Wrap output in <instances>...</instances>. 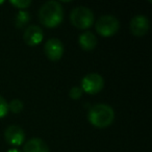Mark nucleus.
<instances>
[{
	"mask_svg": "<svg viewBox=\"0 0 152 152\" xmlns=\"http://www.w3.org/2000/svg\"><path fill=\"white\" fill-rule=\"evenodd\" d=\"M78 42L80 47L86 51H91L97 45V38L91 31H86L79 36Z\"/></svg>",
	"mask_w": 152,
	"mask_h": 152,
	"instance_id": "9b49d317",
	"label": "nucleus"
},
{
	"mask_svg": "<svg viewBox=\"0 0 152 152\" xmlns=\"http://www.w3.org/2000/svg\"><path fill=\"white\" fill-rule=\"evenodd\" d=\"M10 3H11L13 7H15L16 9L23 10V9L29 7L30 4H31V1H30V0H11Z\"/></svg>",
	"mask_w": 152,
	"mask_h": 152,
	"instance_id": "4468645a",
	"label": "nucleus"
},
{
	"mask_svg": "<svg viewBox=\"0 0 152 152\" xmlns=\"http://www.w3.org/2000/svg\"><path fill=\"white\" fill-rule=\"evenodd\" d=\"M44 52L50 61H59L64 54V45L61 41L56 38L49 39L44 45Z\"/></svg>",
	"mask_w": 152,
	"mask_h": 152,
	"instance_id": "423d86ee",
	"label": "nucleus"
},
{
	"mask_svg": "<svg viewBox=\"0 0 152 152\" xmlns=\"http://www.w3.org/2000/svg\"><path fill=\"white\" fill-rule=\"evenodd\" d=\"M96 31L102 37H112L118 32L120 28V22L115 16L105 15L100 17L95 24Z\"/></svg>",
	"mask_w": 152,
	"mask_h": 152,
	"instance_id": "20e7f679",
	"label": "nucleus"
},
{
	"mask_svg": "<svg viewBox=\"0 0 152 152\" xmlns=\"http://www.w3.org/2000/svg\"><path fill=\"white\" fill-rule=\"evenodd\" d=\"M150 27L149 20L143 15H137L131 19L130 21V31L133 36L143 37L148 32Z\"/></svg>",
	"mask_w": 152,
	"mask_h": 152,
	"instance_id": "6e6552de",
	"label": "nucleus"
},
{
	"mask_svg": "<svg viewBox=\"0 0 152 152\" xmlns=\"http://www.w3.org/2000/svg\"><path fill=\"white\" fill-rule=\"evenodd\" d=\"M3 2H4V1H3V0H1V1H0V4H2Z\"/></svg>",
	"mask_w": 152,
	"mask_h": 152,
	"instance_id": "a211bd4d",
	"label": "nucleus"
},
{
	"mask_svg": "<svg viewBox=\"0 0 152 152\" xmlns=\"http://www.w3.org/2000/svg\"><path fill=\"white\" fill-rule=\"evenodd\" d=\"M104 80L102 76L98 73H90L86 75L81 80V90L83 92L94 95L103 89Z\"/></svg>",
	"mask_w": 152,
	"mask_h": 152,
	"instance_id": "39448f33",
	"label": "nucleus"
},
{
	"mask_svg": "<svg viewBox=\"0 0 152 152\" xmlns=\"http://www.w3.org/2000/svg\"><path fill=\"white\" fill-rule=\"evenodd\" d=\"M88 119L93 126L98 128H106L114 122L115 112L112 106L107 104H95L90 108Z\"/></svg>",
	"mask_w": 152,
	"mask_h": 152,
	"instance_id": "f03ea898",
	"label": "nucleus"
},
{
	"mask_svg": "<svg viewBox=\"0 0 152 152\" xmlns=\"http://www.w3.org/2000/svg\"><path fill=\"white\" fill-rule=\"evenodd\" d=\"M24 41L29 46H37L41 44V42L44 39V34L40 26L30 25L25 29L24 32Z\"/></svg>",
	"mask_w": 152,
	"mask_h": 152,
	"instance_id": "1a4fd4ad",
	"label": "nucleus"
},
{
	"mask_svg": "<svg viewBox=\"0 0 152 152\" xmlns=\"http://www.w3.org/2000/svg\"><path fill=\"white\" fill-rule=\"evenodd\" d=\"M23 102L20 99H13L9 103V110H11L14 114H19L23 110Z\"/></svg>",
	"mask_w": 152,
	"mask_h": 152,
	"instance_id": "ddd939ff",
	"label": "nucleus"
},
{
	"mask_svg": "<svg viewBox=\"0 0 152 152\" xmlns=\"http://www.w3.org/2000/svg\"><path fill=\"white\" fill-rule=\"evenodd\" d=\"M5 141L13 146H20L25 141V133L21 127L17 125H11L4 131Z\"/></svg>",
	"mask_w": 152,
	"mask_h": 152,
	"instance_id": "0eeeda50",
	"label": "nucleus"
},
{
	"mask_svg": "<svg viewBox=\"0 0 152 152\" xmlns=\"http://www.w3.org/2000/svg\"><path fill=\"white\" fill-rule=\"evenodd\" d=\"M7 113H9V103L2 96H0V119L4 118Z\"/></svg>",
	"mask_w": 152,
	"mask_h": 152,
	"instance_id": "2eb2a0df",
	"label": "nucleus"
},
{
	"mask_svg": "<svg viewBox=\"0 0 152 152\" xmlns=\"http://www.w3.org/2000/svg\"><path fill=\"white\" fill-rule=\"evenodd\" d=\"M30 21V14L26 11H20L19 13L16 16V20H15V24L16 27L18 28H22Z\"/></svg>",
	"mask_w": 152,
	"mask_h": 152,
	"instance_id": "f8f14e48",
	"label": "nucleus"
},
{
	"mask_svg": "<svg viewBox=\"0 0 152 152\" xmlns=\"http://www.w3.org/2000/svg\"><path fill=\"white\" fill-rule=\"evenodd\" d=\"M70 21L74 27L78 29H88L94 23V14L87 7H77L72 10Z\"/></svg>",
	"mask_w": 152,
	"mask_h": 152,
	"instance_id": "7ed1b4c3",
	"label": "nucleus"
},
{
	"mask_svg": "<svg viewBox=\"0 0 152 152\" xmlns=\"http://www.w3.org/2000/svg\"><path fill=\"white\" fill-rule=\"evenodd\" d=\"M23 152H50V150L48 145L42 139L34 137L25 143Z\"/></svg>",
	"mask_w": 152,
	"mask_h": 152,
	"instance_id": "9d476101",
	"label": "nucleus"
},
{
	"mask_svg": "<svg viewBox=\"0 0 152 152\" xmlns=\"http://www.w3.org/2000/svg\"><path fill=\"white\" fill-rule=\"evenodd\" d=\"M7 152H22V151H20L19 149H16V148H13V149L7 150Z\"/></svg>",
	"mask_w": 152,
	"mask_h": 152,
	"instance_id": "f3484780",
	"label": "nucleus"
},
{
	"mask_svg": "<svg viewBox=\"0 0 152 152\" xmlns=\"http://www.w3.org/2000/svg\"><path fill=\"white\" fill-rule=\"evenodd\" d=\"M39 18L41 23L46 27H57L64 19V11L61 3L54 0L45 2L40 9Z\"/></svg>",
	"mask_w": 152,
	"mask_h": 152,
	"instance_id": "f257e3e1",
	"label": "nucleus"
},
{
	"mask_svg": "<svg viewBox=\"0 0 152 152\" xmlns=\"http://www.w3.org/2000/svg\"><path fill=\"white\" fill-rule=\"evenodd\" d=\"M83 95V90L79 87H73L69 92V96L70 98H72L73 100H77L81 97Z\"/></svg>",
	"mask_w": 152,
	"mask_h": 152,
	"instance_id": "dca6fc26",
	"label": "nucleus"
}]
</instances>
